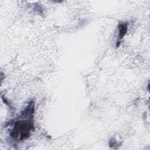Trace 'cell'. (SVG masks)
<instances>
[{
  "mask_svg": "<svg viewBox=\"0 0 150 150\" xmlns=\"http://www.w3.org/2000/svg\"><path fill=\"white\" fill-rule=\"evenodd\" d=\"M34 111V102L31 101L24 110L21 112L18 120L15 121L10 133L12 138L17 141H22L29 137L35 128L33 124Z\"/></svg>",
  "mask_w": 150,
  "mask_h": 150,
  "instance_id": "obj_1",
  "label": "cell"
},
{
  "mask_svg": "<svg viewBox=\"0 0 150 150\" xmlns=\"http://www.w3.org/2000/svg\"><path fill=\"white\" fill-rule=\"evenodd\" d=\"M118 40L117 42L116 46L118 47L120 45L121 40L123 38V37L125 35L127 32L128 29V23L127 22H121L120 23L118 26Z\"/></svg>",
  "mask_w": 150,
  "mask_h": 150,
  "instance_id": "obj_2",
  "label": "cell"
}]
</instances>
